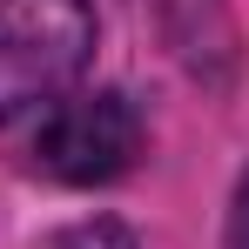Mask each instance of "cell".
I'll list each match as a JSON object with an SVG mask.
<instances>
[{"instance_id":"cell-3","label":"cell","mask_w":249,"mask_h":249,"mask_svg":"<svg viewBox=\"0 0 249 249\" xmlns=\"http://www.w3.org/2000/svg\"><path fill=\"white\" fill-rule=\"evenodd\" d=\"M229 249H249V175L236 189V209H229Z\"/></svg>"},{"instance_id":"cell-2","label":"cell","mask_w":249,"mask_h":249,"mask_svg":"<svg viewBox=\"0 0 249 249\" xmlns=\"http://www.w3.org/2000/svg\"><path fill=\"white\" fill-rule=\"evenodd\" d=\"M135 155H142V115L115 88L54 101L41 135H34V168L54 175V182H68V189L115 182V175L135 168Z\"/></svg>"},{"instance_id":"cell-1","label":"cell","mask_w":249,"mask_h":249,"mask_svg":"<svg viewBox=\"0 0 249 249\" xmlns=\"http://www.w3.org/2000/svg\"><path fill=\"white\" fill-rule=\"evenodd\" d=\"M94 54L88 0H0V128L54 108Z\"/></svg>"}]
</instances>
